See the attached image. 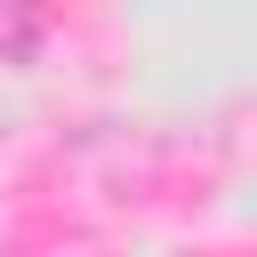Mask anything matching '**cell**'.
<instances>
[{
    "instance_id": "obj_1",
    "label": "cell",
    "mask_w": 257,
    "mask_h": 257,
    "mask_svg": "<svg viewBox=\"0 0 257 257\" xmlns=\"http://www.w3.org/2000/svg\"><path fill=\"white\" fill-rule=\"evenodd\" d=\"M48 32H56V16H48V8L0 0V64H32V56L48 48Z\"/></svg>"
}]
</instances>
